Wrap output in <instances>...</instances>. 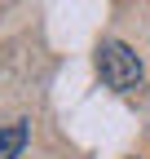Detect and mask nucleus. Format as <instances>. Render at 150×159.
I'll return each mask as SVG.
<instances>
[{
  "instance_id": "obj_1",
  "label": "nucleus",
  "mask_w": 150,
  "mask_h": 159,
  "mask_svg": "<svg viewBox=\"0 0 150 159\" xmlns=\"http://www.w3.org/2000/svg\"><path fill=\"white\" fill-rule=\"evenodd\" d=\"M97 75H102L106 89L133 93V89L146 84V62H141V53L133 44H124V40H102V49H97Z\"/></svg>"
},
{
  "instance_id": "obj_2",
  "label": "nucleus",
  "mask_w": 150,
  "mask_h": 159,
  "mask_svg": "<svg viewBox=\"0 0 150 159\" xmlns=\"http://www.w3.org/2000/svg\"><path fill=\"white\" fill-rule=\"evenodd\" d=\"M31 142V124L27 119H13V124H0V159H18Z\"/></svg>"
}]
</instances>
